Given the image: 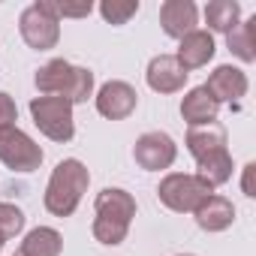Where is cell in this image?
<instances>
[{
  "label": "cell",
  "instance_id": "cell-1",
  "mask_svg": "<svg viewBox=\"0 0 256 256\" xmlns=\"http://www.w3.org/2000/svg\"><path fill=\"white\" fill-rule=\"evenodd\" d=\"M94 238L100 244H108V247H118L126 232H130V223L136 217V199L133 193H126L120 187H106L96 193L94 199Z\"/></svg>",
  "mask_w": 256,
  "mask_h": 256
},
{
  "label": "cell",
  "instance_id": "cell-2",
  "mask_svg": "<svg viewBox=\"0 0 256 256\" xmlns=\"http://www.w3.org/2000/svg\"><path fill=\"white\" fill-rule=\"evenodd\" d=\"M34 84L42 96H64L66 102H88L94 96V72L88 66H76L64 58L48 60L46 66L36 70Z\"/></svg>",
  "mask_w": 256,
  "mask_h": 256
},
{
  "label": "cell",
  "instance_id": "cell-3",
  "mask_svg": "<svg viewBox=\"0 0 256 256\" xmlns=\"http://www.w3.org/2000/svg\"><path fill=\"white\" fill-rule=\"evenodd\" d=\"M88 184H90V172L82 160L70 157V160H60L54 169H52V178L46 184V211L54 214V217H70L76 214L82 196L88 193Z\"/></svg>",
  "mask_w": 256,
  "mask_h": 256
},
{
  "label": "cell",
  "instance_id": "cell-4",
  "mask_svg": "<svg viewBox=\"0 0 256 256\" xmlns=\"http://www.w3.org/2000/svg\"><path fill=\"white\" fill-rule=\"evenodd\" d=\"M160 202L175 214H193L208 196H214V187L202 181L196 172H169L157 187Z\"/></svg>",
  "mask_w": 256,
  "mask_h": 256
},
{
  "label": "cell",
  "instance_id": "cell-5",
  "mask_svg": "<svg viewBox=\"0 0 256 256\" xmlns=\"http://www.w3.org/2000/svg\"><path fill=\"white\" fill-rule=\"evenodd\" d=\"M30 118L36 124V130L52 139V142H70L76 136V120H72V102L64 96H34L30 100Z\"/></svg>",
  "mask_w": 256,
  "mask_h": 256
},
{
  "label": "cell",
  "instance_id": "cell-6",
  "mask_svg": "<svg viewBox=\"0 0 256 256\" xmlns=\"http://www.w3.org/2000/svg\"><path fill=\"white\" fill-rule=\"evenodd\" d=\"M18 30H22V40L34 52L54 48L58 40H60V22L54 16L52 0H36V4H30L18 18Z\"/></svg>",
  "mask_w": 256,
  "mask_h": 256
},
{
  "label": "cell",
  "instance_id": "cell-7",
  "mask_svg": "<svg viewBox=\"0 0 256 256\" xmlns=\"http://www.w3.org/2000/svg\"><path fill=\"white\" fill-rule=\"evenodd\" d=\"M42 148L18 126L0 130V163L12 172H36L42 166Z\"/></svg>",
  "mask_w": 256,
  "mask_h": 256
},
{
  "label": "cell",
  "instance_id": "cell-8",
  "mask_svg": "<svg viewBox=\"0 0 256 256\" xmlns=\"http://www.w3.org/2000/svg\"><path fill=\"white\" fill-rule=\"evenodd\" d=\"M133 157L136 163L145 169V172H160V169H169L178 157V145L169 133H160V130H151V133H142L136 139V148H133Z\"/></svg>",
  "mask_w": 256,
  "mask_h": 256
},
{
  "label": "cell",
  "instance_id": "cell-9",
  "mask_svg": "<svg viewBox=\"0 0 256 256\" xmlns=\"http://www.w3.org/2000/svg\"><path fill=\"white\" fill-rule=\"evenodd\" d=\"M96 112L108 120H124V118H130L139 106V94L133 84H126L120 78L114 82H106L100 90H96Z\"/></svg>",
  "mask_w": 256,
  "mask_h": 256
},
{
  "label": "cell",
  "instance_id": "cell-10",
  "mask_svg": "<svg viewBox=\"0 0 256 256\" xmlns=\"http://www.w3.org/2000/svg\"><path fill=\"white\" fill-rule=\"evenodd\" d=\"M187 76L190 72L178 64L175 54H157V58H151L148 72H145L148 88L157 90V94H178V90H184Z\"/></svg>",
  "mask_w": 256,
  "mask_h": 256
},
{
  "label": "cell",
  "instance_id": "cell-11",
  "mask_svg": "<svg viewBox=\"0 0 256 256\" xmlns=\"http://www.w3.org/2000/svg\"><path fill=\"white\" fill-rule=\"evenodd\" d=\"M202 88H205V90L214 96V102L220 106V102H238V100L247 94L250 82H247V72H244V70L223 64V66H217V70L208 76V82H205Z\"/></svg>",
  "mask_w": 256,
  "mask_h": 256
},
{
  "label": "cell",
  "instance_id": "cell-12",
  "mask_svg": "<svg viewBox=\"0 0 256 256\" xmlns=\"http://www.w3.org/2000/svg\"><path fill=\"white\" fill-rule=\"evenodd\" d=\"M214 52H217V46H214V34L196 28V30H190L187 36L178 40V54H175V58H178V64L190 72V70H202V66H208L211 58H214Z\"/></svg>",
  "mask_w": 256,
  "mask_h": 256
},
{
  "label": "cell",
  "instance_id": "cell-13",
  "mask_svg": "<svg viewBox=\"0 0 256 256\" xmlns=\"http://www.w3.org/2000/svg\"><path fill=\"white\" fill-rule=\"evenodd\" d=\"M160 24H163V34L166 36L181 40L190 30H196L199 10H196L193 0H166V4L160 6Z\"/></svg>",
  "mask_w": 256,
  "mask_h": 256
},
{
  "label": "cell",
  "instance_id": "cell-14",
  "mask_svg": "<svg viewBox=\"0 0 256 256\" xmlns=\"http://www.w3.org/2000/svg\"><path fill=\"white\" fill-rule=\"evenodd\" d=\"M193 217H196L202 232H223L235 223V205H232V199L214 193L193 211Z\"/></svg>",
  "mask_w": 256,
  "mask_h": 256
},
{
  "label": "cell",
  "instance_id": "cell-15",
  "mask_svg": "<svg viewBox=\"0 0 256 256\" xmlns=\"http://www.w3.org/2000/svg\"><path fill=\"white\" fill-rule=\"evenodd\" d=\"M217 112H220V106L214 102V96H211L202 84L193 88V90H187L184 100H181V118H184L190 126L214 124V120H217Z\"/></svg>",
  "mask_w": 256,
  "mask_h": 256
},
{
  "label": "cell",
  "instance_id": "cell-16",
  "mask_svg": "<svg viewBox=\"0 0 256 256\" xmlns=\"http://www.w3.org/2000/svg\"><path fill=\"white\" fill-rule=\"evenodd\" d=\"M184 145L193 154V160H199L205 154H214V151L226 148V126L217 124V120L205 124V126H190L187 136H184Z\"/></svg>",
  "mask_w": 256,
  "mask_h": 256
},
{
  "label": "cell",
  "instance_id": "cell-17",
  "mask_svg": "<svg viewBox=\"0 0 256 256\" xmlns=\"http://www.w3.org/2000/svg\"><path fill=\"white\" fill-rule=\"evenodd\" d=\"M60 250H64L60 232L52 226H36L22 238L16 256H60Z\"/></svg>",
  "mask_w": 256,
  "mask_h": 256
},
{
  "label": "cell",
  "instance_id": "cell-18",
  "mask_svg": "<svg viewBox=\"0 0 256 256\" xmlns=\"http://www.w3.org/2000/svg\"><path fill=\"white\" fill-rule=\"evenodd\" d=\"M196 175H199L202 181H208L214 190H217L220 184H226V181L232 178V157H229V148H220V151H214V154L199 157V160H196Z\"/></svg>",
  "mask_w": 256,
  "mask_h": 256
},
{
  "label": "cell",
  "instance_id": "cell-19",
  "mask_svg": "<svg viewBox=\"0 0 256 256\" xmlns=\"http://www.w3.org/2000/svg\"><path fill=\"white\" fill-rule=\"evenodd\" d=\"M226 46L229 52L244 60V64H253L256 60V16L247 18V22H238L229 34H226Z\"/></svg>",
  "mask_w": 256,
  "mask_h": 256
},
{
  "label": "cell",
  "instance_id": "cell-20",
  "mask_svg": "<svg viewBox=\"0 0 256 256\" xmlns=\"http://www.w3.org/2000/svg\"><path fill=\"white\" fill-rule=\"evenodd\" d=\"M205 22H208V34H229L238 22H241V6L235 0H211L205 6Z\"/></svg>",
  "mask_w": 256,
  "mask_h": 256
},
{
  "label": "cell",
  "instance_id": "cell-21",
  "mask_svg": "<svg viewBox=\"0 0 256 256\" xmlns=\"http://www.w3.org/2000/svg\"><path fill=\"white\" fill-rule=\"evenodd\" d=\"M139 12V0H102L100 4V16L108 22V24H126L133 16Z\"/></svg>",
  "mask_w": 256,
  "mask_h": 256
},
{
  "label": "cell",
  "instance_id": "cell-22",
  "mask_svg": "<svg viewBox=\"0 0 256 256\" xmlns=\"http://www.w3.org/2000/svg\"><path fill=\"white\" fill-rule=\"evenodd\" d=\"M22 229H24V211L16 208L12 202H0V235L10 241L22 235Z\"/></svg>",
  "mask_w": 256,
  "mask_h": 256
},
{
  "label": "cell",
  "instance_id": "cell-23",
  "mask_svg": "<svg viewBox=\"0 0 256 256\" xmlns=\"http://www.w3.org/2000/svg\"><path fill=\"white\" fill-rule=\"evenodd\" d=\"M52 6H54L58 22H60V18H84V16H90V10H94L90 0H78V4H58V0H52Z\"/></svg>",
  "mask_w": 256,
  "mask_h": 256
},
{
  "label": "cell",
  "instance_id": "cell-24",
  "mask_svg": "<svg viewBox=\"0 0 256 256\" xmlns=\"http://www.w3.org/2000/svg\"><path fill=\"white\" fill-rule=\"evenodd\" d=\"M16 120H18V106H16V100H12L6 90H0V130H4V126H16Z\"/></svg>",
  "mask_w": 256,
  "mask_h": 256
},
{
  "label": "cell",
  "instance_id": "cell-25",
  "mask_svg": "<svg viewBox=\"0 0 256 256\" xmlns=\"http://www.w3.org/2000/svg\"><path fill=\"white\" fill-rule=\"evenodd\" d=\"M253 172H256V166L253 163H247L244 166V175H241V190H244V196H256V190H253Z\"/></svg>",
  "mask_w": 256,
  "mask_h": 256
},
{
  "label": "cell",
  "instance_id": "cell-26",
  "mask_svg": "<svg viewBox=\"0 0 256 256\" xmlns=\"http://www.w3.org/2000/svg\"><path fill=\"white\" fill-rule=\"evenodd\" d=\"M4 244H6V238H4V235H0V250H4Z\"/></svg>",
  "mask_w": 256,
  "mask_h": 256
},
{
  "label": "cell",
  "instance_id": "cell-27",
  "mask_svg": "<svg viewBox=\"0 0 256 256\" xmlns=\"http://www.w3.org/2000/svg\"><path fill=\"white\" fill-rule=\"evenodd\" d=\"M178 256H196V253H178Z\"/></svg>",
  "mask_w": 256,
  "mask_h": 256
}]
</instances>
